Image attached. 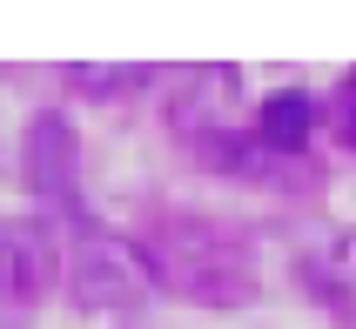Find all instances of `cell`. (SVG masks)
I'll use <instances>...</instances> for the list:
<instances>
[{"label":"cell","mask_w":356,"mask_h":329,"mask_svg":"<svg viewBox=\"0 0 356 329\" xmlns=\"http://www.w3.org/2000/svg\"><path fill=\"white\" fill-rule=\"evenodd\" d=\"M323 121H330V135H337V148H343V155H356V67L337 81V95H330Z\"/></svg>","instance_id":"obj_9"},{"label":"cell","mask_w":356,"mask_h":329,"mask_svg":"<svg viewBox=\"0 0 356 329\" xmlns=\"http://www.w3.org/2000/svg\"><path fill=\"white\" fill-rule=\"evenodd\" d=\"M302 289L316 296L337 323L356 329V229H337L323 235L316 249L302 255Z\"/></svg>","instance_id":"obj_6"},{"label":"cell","mask_w":356,"mask_h":329,"mask_svg":"<svg viewBox=\"0 0 356 329\" xmlns=\"http://www.w3.org/2000/svg\"><path fill=\"white\" fill-rule=\"evenodd\" d=\"M67 282V255L40 215H7L0 222V310H40Z\"/></svg>","instance_id":"obj_4"},{"label":"cell","mask_w":356,"mask_h":329,"mask_svg":"<svg viewBox=\"0 0 356 329\" xmlns=\"http://www.w3.org/2000/svg\"><path fill=\"white\" fill-rule=\"evenodd\" d=\"M60 81H67L81 101H101V108H115V101H135L141 88H155L161 67H95V61H81V67H67Z\"/></svg>","instance_id":"obj_8"},{"label":"cell","mask_w":356,"mask_h":329,"mask_svg":"<svg viewBox=\"0 0 356 329\" xmlns=\"http://www.w3.org/2000/svg\"><path fill=\"white\" fill-rule=\"evenodd\" d=\"M316 121H323V101L309 95V88H276V95H262V108H256V141L269 155H309Z\"/></svg>","instance_id":"obj_7"},{"label":"cell","mask_w":356,"mask_h":329,"mask_svg":"<svg viewBox=\"0 0 356 329\" xmlns=\"http://www.w3.org/2000/svg\"><path fill=\"white\" fill-rule=\"evenodd\" d=\"M236 101H242V67H181L175 101H168V135L195 155L236 128Z\"/></svg>","instance_id":"obj_5"},{"label":"cell","mask_w":356,"mask_h":329,"mask_svg":"<svg viewBox=\"0 0 356 329\" xmlns=\"http://www.w3.org/2000/svg\"><path fill=\"white\" fill-rule=\"evenodd\" d=\"M148 262H155V282L195 310H249L262 296V262H256V242L222 222V215H202V209H175L161 215L155 235L141 242Z\"/></svg>","instance_id":"obj_1"},{"label":"cell","mask_w":356,"mask_h":329,"mask_svg":"<svg viewBox=\"0 0 356 329\" xmlns=\"http://www.w3.org/2000/svg\"><path fill=\"white\" fill-rule=\"evenodd\" d=\"M27 188L40 209H54L60 222H74L88 235V195H81V135L60 108H40L27 121Z\"/></svg>","instance_id":"obj_3"},{"label":"cell","mask_w":356,"mask_h":329,"mask_svg":"<svg viewBox=\"0 0 356 329\" xmlns=\"http://www.w3.org/2000/svg\"><path fill=\"white\" fill-rule=\"evenodd\" d=\"M155 296H161V282L141 242L88 229L67 249V303L81 316H141Z\"/></svg>","instance_id":"obj_2"}]
</instances>
